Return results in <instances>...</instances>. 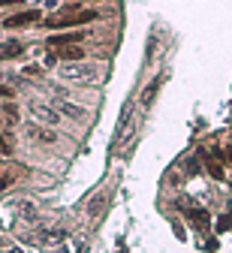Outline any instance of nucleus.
<instances>
[{
  "label": "nucleus",
  "mask_w": 232,
  "mask_h": 253,
  "mask_svg": "<svg viewBox=\"0 0 232 253\" xmlns=\"http://www.w3.org/2000/svg\"><path fill=\"white\" fill-rule=\"evenodd\" d=\"M96 18H99L96 9H85V12H76V15L63 12V15H57V18H48L46 27H79V24H88V21H96Z\"/></svg>",
  "instance_id": "nucleus-2"
},
{
  "label": "nucleus",
  "mask_w": 232,
  "mask_h": 253,
  "mask_svg": "<svg viewBox=\"0 0 232 253\" xmlns=\"http://www.w3.org/2000/svg\"><path fill=\"white\" fill-rule=\"evenodd\" d=\"M3 112H6V118H9V121H12V124H15V121H18V112H15V106H6V109H3Z\"/></svg>",
  "instance_id": "nucleus-18"
},
{
  "label": "nucleus",
  "mask_w": 232,
  "mask_h": 253,
  "mask_svg": "<svg viewBox=\"0 0 232 253\" xmlns=\"http://www.w3.org/2000/svg\"><path fill=\"white\" fill-rule=\"evenodd\" d=\"M24 51V42H18V40H9V42H3L0 45V60H12V57H18Z\"/></svg>",
  "instance_id": "nucleus-7"
},
{
  "label": "nucleus",
  "mask_w": 232,
  "mask_h": 253,
  "mask_svg": "<svg viewBox=\"0 0 232 253\" xmlns=\"http://www.w3.org/2000/svg\"><path fill=\"white\" fill-rule=\"evenodd\" d=\"M9 151H12V145L3 139V133H0V154H9Z\"/></svg>",
  "instance_id": "nucleus-17"
},
{
  "label": "nucleus",
  "mask_w": 232,
  "mask_h": 253,
  "mask_svg": "<svg viewBox=\"0 0 232 253\" xmlns=\"http://www.w3.org/2000/svg\"><path fill=\"white\" fill-rule=\"evenodd\" d=\"M15 3H21V0H0V6H15Z\"/></svg>",
  "instance_id": "nucleus-20"
},
{
  "label": "nucleus",
  "mask_w": 232,
  "mask_h": 253,
  "mask_svg": "<svg viewBox=\"0 0 232 253\" xmlns=\"http://www.w3.org/2000/svg\"><path fill=\"white\" fill-rule=\"evenodd\" d=\"M184 217L190 220L193 226H199V229H208V223H211V217H208V211H202V208H184Z\"/></svg>",
  "instance_id": "nucleus-4"
},
{
  "label": "nucleus",
  "mask_w": 232,
  "mask_h": 253,
  "mask_svg": "<svg viewBox=\"0 0 232 253\" xmlns=\"http://www.w3.org/2000/svg\"><path fill=\"white\" fill-rule=\"evenodd\" d=\"M79 40H85V34H60V37H48L46 42L51 48H63V45H76Z\"/></svg>",
  "instance_id": "nucleus-6"
},
{
  "label": "nucleus",
  "mask_w": 232,
  "mask_h": 253,
  "mask_svg": "<svg viewBox=\"0 0 232 253\" xmlns=\"http://www.w3.org/2000/svg\"><path fill=\"white\" fill-rule=\"evenodd\" d=\"M40 15H43L40 9H24V12H18V15H9L3 24H6V27H27V24H37Z\"/></svg>",
  "instance_id": "nucleus-3"
},
{
  "label": "nucleus",
  "mask_w": 232,
  "mask_h": 253,
  "mask_svg": "<svg viewBox=\"0 0 232 253\" xmlns=\"http://www.w3.org/2000/svg\"><path fill=\"white\" fill-rule=\"evenodd\" d=\"M60 79L63 82H91V79H96V70L91 67V63L73 60V63H63L60 67Z\"/></svg>",
  "instance_id": "nucleus-1"
},
{
  "label": "nucleus",
  "mask_w": 232,
  "mask_h": 253,
  "mask_svg": "<svg viewBox=\"0 0 232 253\" xmlns=\"http://www.w3.org/2000/svg\"><path fill=\"white\" fill-rule=\"evenodd\" d=\"M57 109H60V115H66V118H76V121L85 118V109H79V106H73V103H66V100H60Z\"/></svg>",
  "instance_id": "nucleus-11"
},
{
  "label": "nucleus",
  "mask_w": 232,
  "mask_h": 253,
  "mask_svg": "<svg viewBox=\"0 0 232 253\" xmlns=\"http://www.w3.org/2000/svg\"><path fill=\"white\" fill-rule=\"evenodd\" d=\"M30 109H33V115H37V121H43V124H57V121H60V115H57L54 109L43 106V103H33Z\"/></svg>",
  "instance_id": "nucleus-5"
},
{
  "label": "nucleus",
  "mask_w": 232,
  "mask_h": 253,
  "mask_svg": "<svg viewBox=\"0 0 232 253\" xmlns=\"http://www.w3.org/2000/svg\"><path fill=\"white\" fill-rule=\"evenodd\" d=\"M9 184H12V175H0V193H3Z\"/></svg>",
  "instance_id": "nucleus-16"
},
{
  "label": "nucleus",
  "mask_w": 232,
  "mask_h": 253,
  "mask_svg": "<svg viewBox=\"0 0 232 253\" xmlns=\"http://www.w3.org/2000/svg\"><path fill=\"white\" fill-rule=\"evenodd\" d=\"M232 226V214H220V220H217V232H226Z\"/></svg>",
  "instance_id": "nucleus-12"
},
{
  "label": "nucleus",
  "mask_w": 232,
  "mask_h": 253,
  "mask_svg": "<svg viewBox=\"0 0 232 253\" xmlns=\"http://www.w3.org/2000/svg\"><path fill=\"white\" fill-rule=\"evenodd\" d=\"M57 57L66 60V63H73V60H82L85 51H82V45H63V48H57Z\"/></svg>",
  "instance_id": "nucleus-9"
},
{
  "label": "nucleus",
  "mask_w": 232,
  "mask_h": 253,
  "mask_svg": "<svg viewBox=\"0 0 232 253\" xmlns=\"http://www.w3.org/2000/svg\"><path fill=\"white\" fill-rule=\"evenodd\" d=\"M88 3H96V0H88Z\"/></svg>",
  "instance_id": "nucleus-23"
},
{
  "label": "nucleus",
  "mask_w": 232,
  "mask_h": 253,
  "mask_svg": "<svg viewBox=\"0 0 232 253\" xmlns=\"http://www.w3.org/2000/svg\"><path fill=\"white\" fill-rule=\"evenodd\" d=\"M103 202H106L103 196H99L96 202H91V208H88V211H91V217H99V211H103Z\"/></svg>",
  "instance_id": "nucleus-14"
},
{
  "label": "nucleus",
  "mask_w": 232,
  "mask_h": 253,
  "mask_svg": "<svg viewBox=\"0 0 232 253\" xmlns=\"http://www.w3.org/2000/svg\"><path fill=\"white\" fill-rule=\"evenodd\" d=\"M226 157H229V163H232V148H226Z\"/></svg>",
  "instance_id": "nucleus-21"
},
{
  "label": "nucleus",
  "mask_w": 232,
  "mask_h": 253,
  "mask_svg": "<svg viewBox=\"0 0 232 253\" xmlns=\"http://www.w3.org/2000/svg\"><path fill=\"white\" fill-rule=\"evenodd\" d=\"M0 97H6V100H12V97H15V90H12V87H6V84H0Z\"/></svg>",
  "instance_id": "nucleus-15"
},
{
  "label": "nucleus",
  "mask_w": 232,
  "mask_h": 253,
  "mask_svg": "<svg viewBox=\"0 0 232 253\" xmlns=\"http://www.w3.org/2000/svg\"><path fill=\"white\" fill-rule=\"evenodd\" d=\"M57 253H70V250H66V247H60V250H57Z\"/></svg>",
  "instance_id": "nucleus-22"
},
{
  "label": "nucleus",
  "mask_w": 232,
  "mask_h": 253,
  "mask_svg": "<svg viewBox=\"0 0 232 253\" xmlns=\"http://www.w3.org/2000/svg\"><path fill=\"white\" fill-rule=\"evenodd\" d=\"M27 136H30V139H37V142H46V145L57 142V136H54L51 130H43V126H37V124H30V126H27Z\"/></svg>",
  "instance_id": "nucleus-8"
},
{
  "label": "nucleus",
  "mask_w": 232,
  "mask_h": 253,
  "mask_svg": "<svg viewBox=\"0 0 232 253\" xmlns=\"http://www.w3.org/2000/svg\"><path fill=\"white\" fill-rule=\"evenodd\" d=\"M160 84H163V76H157L148 87H145V93H142V106H151L154 100H157V90H160Z\"/></svg>",
  "instance_id": "nucleus-10"
},
{
  "label": "nucleus",
  "mask_w": 232,
  "mask_h": 253,
  "mask_svg": "<svg viewBox=\"0 0 232 253\" xmlns=\"http://www.w3.org/2000/svg\"><path fill=\"white\" fill-rule=\"evenodd\" d=\"M217 247H220V244H217V238H211V241H208V244H205V250H208V253H214V250H217Z\"/></svg>",
  "instance_id": "nucleus-19"
},
{
  "label": "nucleus",
  "mask_w": 232,
  "mask_h": 253,
  "mask_svg": "<svg viewBox=\"0 0 232 253\" xmlns=\"http://www.w3.org/2000/svg\"><path fill=\"white\" fill-rule=\"evenodd\" d=\"M208 172L217 178V181H223V166L220 163H214V160H208Z\"/></svg>",
  "instance_id": "nucleus-13"
}]
</instances>
